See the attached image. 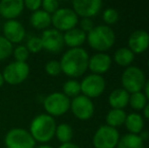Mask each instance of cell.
I'll use <instances>...</instances> for the list:
<instances>
[{"mask_svg": "<svg viewBox=\"0 0 149 148\" xmlns=\"http://www.w3.org/2000/svg\"><path fill=\"white\" fill-rule=\"evenodd\" d=\"M89 55L83 48L68 49L60 60L61 70L66 76L74 79L80 77L88 69Z\"/></svg>", "mask_w": 149, "mask_h": 148, "instance_id": "obj_1", "label": "cell"}, {"mask_svg": "<svg viewBox=\"0 0 149 148\" xmlns=\"http://www.w3.org/2000/svg\"><path fill=\"white\" fill-rule=\"evenodd\" d=\"M57 124L53 117L48 114H40L31 120L29 132L36 142L47 144L55 137Z\"/></svg>", "mask_w": 149, "mask_h": 148, "instance_id": "obj_2", "label": "cell"}, {"mask_svg": "<svg viewBox=\"0 0 149 148\" xmlns=\"http://www.w3.org/2000/svg\"><path fill=\"white\" fill-rule=\"evenodd\" d=\"M86 41L91 49L97 51V53H106L114 46L116 41V35L113 28L107 24L96 26L86 34Z\"/></svg>", "mask_w": 149, "mask_h": 148, "instance_id": "obj_3", "label": "cell"}, {"mask_svg": "<svg viewBox=\"0 0 149 148\" xmlns=\"http://www.w3.org/2000/svg\"><path fill=\"white\" fill-rule=\"evenodd\" d=\"M122 88L130 94L142 91L146 82V77L142 69L137 66H129L122 73Z\"/></svg>", "mask_w": 149, "mask_h": 148, "instance_id": "obj_4", "label": "cell"}, {"mask_svg": "<svg viewBox=\"0 0 149 148\" xmlns=\"http://www.w3.org/2000/svg\"><path fill=\"white\" fill-rule=\"evenodd\" d=\"M70 99L63 92H52L44 99V109L51 117H61L70 110Z\"/></svg>", "mask_w": 149, "mask_h": 148, "instance_id": "obj_5", "label": "cell"}, {"mask_svg": "<svg viewBox=\"0 0 149 148\" xmlns=\"http://www.w3.org/2000/svg\"><path fill=\"white\" fill-rule=\"evenodd\" d=\"M6 148H36V141L28 130L24 128H13L4 137Z\"/></svg>", "mask_w": 149, "mask_h": 148, "instance_id": "obj_6", "label": "cell"}, {"mask_svg": "<svg viewBox=\"0 0 149 148\" xmlns=\"http://www.w3.org/2000/svg\"><path fill=\"white\" fill-rule=\"evenodd\" d=\"M30 71V66L26 62L13 61L5 66L2 71V75L5 83L10 85H18L28 79Z\"/></svg>", "mask_w": 149, "mask_h": 148, "instance_id": "obj_7", "label": "cell"}, {"mask_svg": "<svg viewBox=\"0 0 149 148\" xmlns=\"http://www.w3.org/2000/svg\"><path fill=\"white\" fill-rule=\"evenodd\" d=\"M120 140V133L116 128L108 125L98 127L92 137L94 148H117Z\"/></svg>", "mask_w": 149, "mask_h": 148, "instance_id": "obj_8", "label": "cell"}, {"mask_svg": "<svg viewBox=\"0 0 149 148\" xmlns=\"http://www.w3.org/2000/svg\"><path fill=\"white\" fill-rule=\"evenodd\" d=\"M78 16L73 11L72 8H59L54 14H52V26L59 32H67L76 28L78 24Z\"/></svg>", "mask_w": 149, "mask_h": 148, "instance_id": "obj_9", "label": "cell"}, {"mask_svg": "<svg viewBox=\"0 0 149 148\" xmlns=\"http://www.w3.org/2000/svg\"><path fill=\"white\" fill-rule=\"evenodd\" d=\"M106 89V80L102 75L88 74L80 81V90L88 99H95L102 95Z\"/></svg>", "mask_w": 149, "mask_h": 148, "instance_id": "obj_10", "label": "cell"}, {"mask_svg": "<svg viewBox=\"0 0 149 148\" xmlns=\"http://www.w3.org/2000/svg\"><path fill=\"white\" fill-rule=\"evenodd\" d=\"M70 110L75 118L81 121L89 120L94 114V105L92 99L83 94H79L71 99Z\"/></svg>", "mask_w": 149, "mask_h": 148, "instance_id": "obj_11", "label": "cell"}, {"mask_svg": "<svg viewBox=\"0 0 149 148\" xmlns=\"http://www.w3.org/2000/svg\"><path fill=\"white\" fill-rule=\"evenodd\" d=\"M43 44V50L52 54H57L62 51L64 47L63 34L55 28H47L40 37Z\"/></svg>", "mask_w": 149, "mask_h": 148, "instance_id": "obj_12", "label": "cell"}, {"mask_svg": "<svg viewBox=\"0 0 149 148\" xmlns=\"http://www.w3.org/2000/svg\"><path fill=\"white\" fill-rule=\"evenodd\" d=\"M102 2L100 0H74L72 9L77 16L81 18H91L102 9Z\"/></svg>", "mask_w": 149, "mask_h": 148, "instance_id": "obj_13", "label": "cell"}, {"mask_svg": "<svg viewBox=\"0 0 149 148\" xmlns=\"http://www.w3.org/2000/svg\"><path fill=\"white\" fill-rule=\"evenodd\" d=\"M3 37L13 44H20L26 38V28L24 24L16 19L6 20L3 24Z\"/></svg>", "mask_w": 149, "mask_h": 148, "instance_id": "obj_14", "label": "cell"}, {"mask_svg": "<svg viewBox=\"0 0 149 148\" xmlns=\"http://www.w3.org/2000/svg\"><path fill=\"white\" fill-rule=\"evenodd\" d=\"M112 63V57L109 54L95 53L92 56H89L88 69L92 72V74L102 75L110 70Z\"/></svg>", "mask_w": 149, "mask_h": 148, "instance_id": "obj_15", "label": "cell"}, {"mask_svg": "<svg viewBox=\"0 0 149 148\" xmlns=\"http://www.w3.org/2000/svg\"><path fill=\"white\" fill-rule=\"evenodd\" d=\"M24 9V0H2L0 1V15L6 20L16 19Z\"/></svg>", "mask_w": 149, "mask_h": 148, "instance_id": "obj_16", "label": "cell"}, {"mask_svg": "<svg viewBox=\"0 0 149 148\" xmlns=\"http://www.w3.org/2000/svg\"><path fill=\"white\" fill-rule=\"evenodd\" d=\"M129 49L134 54H141L149 48V33L145 30H137L131 34L128 40Z\"/></svg>", "mask_w": 149, "mask_h": 148, "instance_id": "obj_17", "label": "cell"}, {"mask_svg": "<svg viewBox=\"0 0 149 148\" xmlns=\"http://www.w3.org/2000/svg\"><path fill=\"white\" fill-rule=\"evenodd\" d=\"M63 40H64V45H66L70 49L80 48L86 41V34L79 28H74L63 34Z\"/></svg>", "mask_w": 149, "mask_h": 148, "instance_id": "obj_18", "label": "cell"}, {"mask_svg": "<svg viewBox=\"0 0 149 148\" xmlns=\"http://www.w3.org/2000/svg\"><path fill=\"white\" fill-rule=\"evenodd\" d=\"M130 93L127 92L124 88H116L110 93L109 95V105L112 107V109L124 110L129 105Z\"/></svg>", "mask_w": 149, "mask_h": 148, "instance_id": "obj_19", "label": "cell"}, {"mask_svg": "<svg viewBox=\"0 0 149 148\" xmlns=\"http://www.w3.org/2000/svg\"><path fill=\"white\" fill-rule=\"evenodd\" d=\"M30 22L36 30H47L52 24V15L42 9L33 12L30 17Z\"/></svg>", "mask_w": 149, "mask_h": 148, "instance_id": "obj_20", "label": "cell"}, {"mask_svg": "<svg viewBox=\"0 0 149 148\" xmlns=\"http://www.w3.org/2000/svg\"><path fill=\"white\" fill-rule=\"evenodd\" d=\"M129 131L130 134L139 135L144 129V119L138 113H131L127 115L125 124H124Z\"/></svg>", "mask_w": 149, "mask_h": 148, "instance_id": "obj_21", "label": "cell"}, {"mask_svg": "<svg viewBox=\"0 0 149 148\" xmlns=\"http://www.w3.org/2000/svg\"><path fill=\"white\" fill-rule=\"evenodd\" d=\"M135 59V54L129 48L122 47L114 54V61L121 67H129Z\"/></svg>", "mask_w": 149, "mask_h": 148, "instance_id": "obj_22", "label": "cell"}, {"mask_svg": "<svg viewBox=\"0 0 149 148\" xmlns=\"http://www.w3.org/2000/svg\"><path fill=\"white\" fill-rule=\"evenodd\" d=\"M126 118H127V113L124 110L112 109L107 114L106 122L108 126L117 129L118 127L125 124Z\"/></svg>", "mask_w": 149, "mask_h": 148, "instance_id": "obj_23", "label": "cell"}, {"mask_svg": "<svg viewBox=\"0 0 149 148\" xmlns=\"http://www.w3.org/2000/svg\"><path fill=\"white\" fill-rule=\"evenodd\" d=\"M117 148H144V142L138 135L128 133L120 137Z\"/></svg>", "mask_w": 149, "mask_h": 148, "instance_id": "obj_24", "label": "cell"}, {"mask_svg": "<svg viewBox=\"0 0 149 148\" xmlns=\"http://www.w3.org/2000/svg\"><path fill=\"white\" fill-rule=\"evenodd\" d=\"M55 137L58 139V141L61 142V144L71 142L73 138V129L69 124L62 123L57 125L56 127Z\"/></svg>", "mask_w": 149, "mask_h": 148, "instance_id": "obj_25", "label": "cell"}, {"mask_svg": "<svg viewBox=\"0 0 149 148\" xmlns=\"http://www.w3.org/2000/svg\"><path fill=\"white\" fill-rule=\"evenodd\" d=\"M63 91L62 92L66 95L67 97H76L77 95L80 94L81 90H80V82H78L77 80L75 79H69L67 80L66 82L63 84V87H62Z\"/></svg>", "mask_w": 149, "mask_h": 148, "instance_id": "obj_26", "label": "cell"}, {"mask_svg": "<svg viewBox=\"0 0 149 148\" xmlns=\"http://www.w3.org/2000/svg\"><path fill=\"white\" fill-rule=\"evenodd\" d=\"M147 103H148L147 99H146L144 92H142V91L134 92L130 94L129 105L135 111H142L144 109V107L147 105Z\"/></svg>", "mask_w": 149, "mask_h": 148, "instance_id": "obj_27", "label": "cell"}, {"mask_svg": "<svg viewBox=\"0 0 149 148\" xmlns=\"http://www.w3.org/2000/svg\"><path fill=\"white\" fill-rule=\"evenodd\" d=\"M13 45L3 36H0V61L6 60L10 55H12Z\"/></svg>", "mask_w": 149, "mask_h": 148, "instance_id": "obj_28", "label": "cell"}, {"mask_svg": "<svg viewBox=\"0 0 149 148\" xmlns=\"http://www.w3.org/2000/svg\"><path fill=\"white\" fill-rule=\"evenodd\" d=\"M30 52V54H38L43 50V44L40 37H31L26 41V44L24 45Z\"/></svg>", "mask_w": 149, "mask_h": 148, "instance_id": "obj_29", "label": "cell"}, {"mask_svg": "<svg viewBox=\"0 0 149 148\" xmlns=\"http://www.w3.org/2000/svg\"><path fill=\"white\" fill-rule=\"evenodd\" d=\"M14 61L16 62H26V60L30 57V52L28 51L26 47L24 45H17L15 48H13L12 51Z\"/></svg>", "mask_w": 149, "mask_h": 148, "instance_id": "obj_30", "label": "cell"}, {"mask_svg": "<svg viewBox=\"0 0 149 148\" xmlns=\"http://www.w3.org/2000/svg\"><path fill=\"white\" fill-rule=\"evenodd\" d=\"M102 19L107 24H114L119 20V12L113 7L107 8L102 12Z\"/></svg>", "mask_w": 149, "mask_h": 148, "instance_id": "obj_31", "label": "cell"}, {"mask_svg": "<svg viewBox=\"0 0 149 148\" xmlns=\"http://www.w3.org/2000/svg\"><path fill=\"white\" fill-rule=\"evenodd\" d=\"M45 71L49 76H58L62 72L60 62L57 61V60H50V61H48L45 65Z\"/></svg>", "mask_w": 149, "mask_h": 148, "instance_id": "obj_32", "label": "cell"}, {"mask_svg": "<svg viewBox=\"0 0 149 148\" xmlns=\"http://www.w3.org/2000/svg\"><path fill=\"white\" fill-rule=\"evenodd\" d=\"M42 10L46 11L49 14H54L60 8L59 2L57 0H44L42 1Z\"/></svg>", "mask_w": 149, "mask_h": 148, "instance_id": "obj_33", "label": "cell"}, {"mask_svg": "<svg viewBox=\"0 0 149 148\" xmlns=\"http://www.w3.org/2000/svg\"><path fill=\"white\" fill-rule=\"evenodd\" d=\"M79 26H80L79 28L82 32H84L85 34H88L94 28V24L91 18H81V20L79 22Z\"/></svg>", "mask_w": 149, "mask_h": 148, "instance_id": "obj_34", "label": "cell"}, {"mask_svg": "<svg viewBox=\"0 0 149 148\" xmlns=\"http://www.w3.org/2000/svg\"><path fill=\"white\" fill-rule=\"evenodd\" d=\"M24 5L28 10L35 12L41 9L42 1L41 0H26V1H24Z\"/></svg>", "mask_w": 149, "mask_h": 148, "instance_id": "obj_35", "label": "cell"}, {"mask_svg": "<svg viewBox=\"0 0 149 148\" xmlns=\"http://www.w3.org/2000/svg\"><path fill=\"white\" fill-rule=\"evenodd\" d=\"M138 136H139V138L141 139V140L144 142V141H145V140H147V139H149V131H145V130H143L141 133H140L139 135H138Z\"/></svg>", "mask_w": 149, "mask_h": 148, "instance_id": "obj_36", "label": "cell"}, {"mask_svg": "<svg viewBox=\"0 0 149 148\" xmlns=\"http://www.w3.org/2000/svg\"><path fill=\"white\" fill-rule=\"evenodd\" d=\"M59 148H80L77 144L72 142H69V143H64V144H61Z\"/></svg>", "mask_w": 149, "mask_h": 148, "instance_id": "obj_37", "label": "cell"}, {"mask_svg": "<svg viewBox=\"0 0 149 148\" xmlns=\"http://www.w3.org/2000/svg\"><path fill=\"white\" fill-rule=\"evenodd\" d=\"M143 89H144V94H145L146 99H147V101L149 103V79H148V80H146Z\"/></svg>", "mask_w": 149, "mask_h": 148, "instance_id": "obj_38", "label": "cell"}, {"mask_svg": "<svg viewBox=\"0 0 149 148\" xmlns=\"http://www.w3.org/2000/svg\"><path fill=\"white\" fill-rule=\"evenodd\" d=\"M142 111H143L144 118H146L147 120H149V103H147V105L144 107V109L142 110Z\"/></svg>", "mask_w": 149, "mask_h": 148, "instance_id": "obj_39", "label": "cell"}, {"mask_svg": "<svg viewBox=\"0 0 149 148\" xmlns=\"http://www.w3.org/2000/svg\"><path fill=\"white\" fill-rule=\"evenodd\" d=\"M4 83H5V81H4L3 75H2V72H0V87L3 86Z\"/></svg>", "mask_w": 149, "mask_h": 148, "instance_id": "obj_40", "label": "cell"}, {"mask_svg": "<svg viewBox=\"0 0 149 148\" xmlns=\"http://www.w3.org/2000/svg\"><path fill=\"white\" fill-rule=\"evenodd\" d=\"M36 148H54L53 146H50L48 144H41L40 146H36Z\"/></svg>", "mask_w": 149, "mask_h": 148, "instance_id": "obj_41", "label": "cell"}, {"mask_svg": "<svg viewBox=\"0 0 149 148\" xmlns=\"http://www.w3.org/2000/svg\"><path fill=\"white\" fill-rule=\"evenodd\" d=\"M147 66H148V69H149V60H148V62H147Z\"/></svg>", "mask_w": 149, "mask_h": 148, "instance_id": "obj_42", "label": "cell"}]
</instances>
